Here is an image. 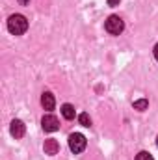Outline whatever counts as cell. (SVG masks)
I'll list each match as a JSON object with an SVG mask.
<instances>
[{
  "label": "cell",
  "instance_id": "8992f818",
  "mask_svg": "<svg viewBox=\"0 0 158 160\" xmlns=\"http://www.w3.org/2000/svg\"><path fill=\"white\" fill-rule=\"evenodd\" d=\"M43 149H45V155H58V151H60V143L54 140V138H48V140H45V145H43Z\"/></svg>",
  "mask_w": 158,
  "mask_h": 160
},
{
  "label": "cell",
  "instance_id": "5b68a950",
  "mask_svg": "<svg viewBox=\"0 0 158 160\" xmlns=\"http://www.w3.org/2000/svg\"><path fill=\"white\" fill-rule=\"evenodd\" d=\"M9 132H11V136H13L15 140H19V138L24 136L26 127H24V123H22L21 119H13L11 121V127H9Z\"/></svg>",
  "mask_w": 158,
  "mask_h": 160
},
{
  "label": "cell",
  "instance_id": "3957f363",
  "mask_svg": "<svg viewBox=\"0 0 158 160\" xmlns=\"http://www.w3.org/2000/svg\"><path fill=\"white\" fill-rule=\"evenodd\" d=\"M86 145H87V140H86L84 134L75 132V134L69 136V147H71L73 153H82V151L86 149Z\"/></svg>",
  "mask_w": 158,
  "mask_h": 160
},
{
  "label": "cell",
  "instance_id": "6da1fadb",
  "mask_svg": "<svg viewBox=\"0 0 158 160\" xmlns=\"http://www.w3.org/2000/svg\"><path fill=\"white\" fill-rule=\"evenodd\" d=\"M7 30H9L13 36L24 34V32L28 30V21H26V17H24V15H19V13L11 15V17L7 19Z\"/></svg>",
  "mask_w": 158,
  "mask_h": 160
},
{
  "label": "cell",
  "instance_id": "7c38bea8",
  "mask_svg": "<svg viewBox=\"0 0 158 160\" xmlns=\"http://www.w3.org/2000/svg\"><path fill=\"white\" fill-rule=\"evenodd\" d=\"M119 2H121V0H108L110 6H119Z\"/></svg>",
  "mask_w": 158,
  "mask_h": 160
},
{
  "label": "cell",
  "instance_id": "7a4b0ae2",
  "mask_svg": "<svg viewBox=\"0 0 158 160\" xmlns=\"http://www.w3.org/2000/svg\"><path fill=\"white\" fill-rule=\"evenodd\" d=\"M104 28H106L108 34H112V36H119V34L125 30V22L119 19L117 15H110L108 21L104 22Z\"/></svg>",
  "mask_w": 158,
  "mask_h": 160
},
{
  "label": "cell",
  "instance_id": "5bb4252c",
  "mask_svg": "<svg viewBox=\"0 0 158 160\" xmlns=\"http://www.w3.org/2000/svg\"><path fill=\"white\" fill-rule=\"evenodd\" d=\"M153 52H155V58L158 60V45H155V50H153Z\"/></svg>",
  "mask_w": 158,
  "mask_h": 160
},
{
  "label": "cell",
  "instance_id": "30bf717a",
  "mask_svg": "<svg viewBox=\"0 0 158 160\" xmlns=\"http://www.w3.org/2000/svg\"><path fill=\"white\" fill-rule=\"evenodd\" d=\"M78 121H80V125H82V127H91V118H89L87 114H80Z\"/></svg>",
  "mask_w": 158,
  "mask_h": 160
},
{
  "label": "cell",
  "instance_id": "9c48e42d",
  "mask_svg": "<svg viewBox=\"0 0 158 160\" xmlns=\"http://www.w3.org/2000/svg\"><path fill=\"white\" fill-rule=\"evenodd\" d=\"M147 106H149V101H147V99H140V101H134V108H136V110H140V112H143Z\"/></svg>",
  "mask_w": 158,
  "mask_h": 160
},
{
  "label": "cell",
  "instance_id": "4fadbf2b",
  "mask_svg": "<svg viewBox=\"0 0 158 160\" xmlns=\"http://www.w3.org/2000/svg\"><path fill=\"white\" fill-rule=\"evenodd\" d=\"M19 4L21 6H26V4H30V0H19Z\"/></svg>",
  "mask_w": 158,
  "mask_h": 160
},
{
  "label": "cell",
  "instance_id": "9a60e30c",
  "mask_svg": "<svg viewBox=\"0 0 158 160\" xmlns=\"http://www.w3.org/2000/svg\"><path fill=\"white\" fill-rule=\"evenodd\" d=\"M156 145H158V138H156Z\"/></svg>",
  "mask_w": 158,
  "mask_h": 160
},
{
  "label": "cell",
  "instance_id": "8fae6325",
  "mask_svg": "<svg viewBox=\"0 0 158 160\" xmlns=\"http://www.w3.org/2000/svg\"><path fill=\"white\" fill-rule=\"evenodd\" d=\"M136 160H155V158H153L147 151H141V153H138V155H136Z\"/></svg>",
  "mask_w": 158,
  "mask_h": 160
},
{
  "label": "cell",
  "instance_id": "ba28073f",
  "mask_svg": "<svg viewBox=\"0 0 158 160\" xmlns=\"http://www.w3.org/2000/svg\"><path fill=\"white\" fill-rule=\"evenodd\" d=\"M62 116L69 121L75 119V108H73L71 104H63V106H62Z\"/></svg>",
  "mask_w": 158,
  "mask_h": 160
},
{
  "label": "cell",
  "instance_id": "52a82bcc",
  "mask_svg": "<svg viewBox=\"0 0 158 160\" xmlns=\"http://www.w3.org/2000/svg\"><path fill=\"white\" fill-rule=\"evenodd\" d=\"M41 104H43V108L45 110H54V106H56V101H54V95L52 93H43L41 95Z\"/></svg>",
  "mask_w": 158,
  "mask_h": 160
},
{
  "label": "cell",
  "instance_id": "277c9868",
  "mask_svg": "<svg viewBox=\"0 0 158 160\" xmlns=\"http://www.w3.org/2000/svg\"><path fill=\"white\" fill-rule=\"evenodd\" d=\"M41 125H43V130H45V132H56V130L60 128V121H58L56 116H52V114L43 116Z\"/></svg>",
  "mask_w": 158,
  "mask_h": 160
}]
</instances>
